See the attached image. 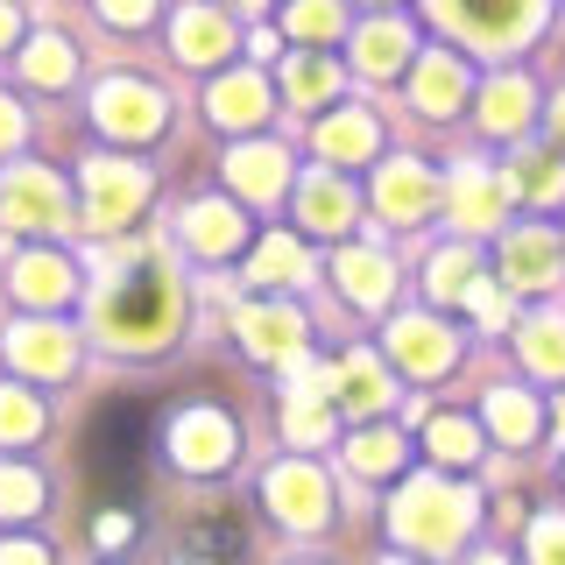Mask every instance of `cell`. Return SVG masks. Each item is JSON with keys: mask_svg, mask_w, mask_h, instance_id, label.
Masks as SVG:
<instances>
[{"mask_svg": "<svg viewBox=\"0 0 565 565\" xmlns=\"http://www.w3.org/2000/svg\"><path fill=\"white\" fill-rule=\"evenodd\" d=\"M537 558H544V565H565V530H544V544H537Z\"/></svg>", "mask_w": 565, "mask_h": 565, "instance_id": "1", "label": "cell"}]
</instances>
